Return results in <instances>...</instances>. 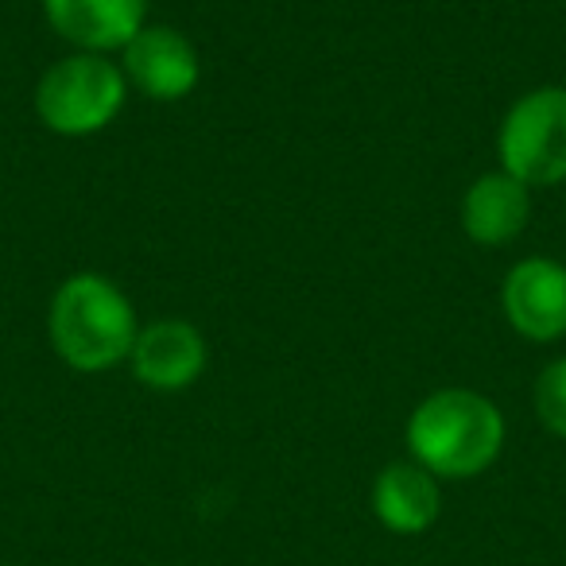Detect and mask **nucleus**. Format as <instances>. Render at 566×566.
Instances as JSON below:
<instances>
[{"mask_svg":"<svg viewBox=\"0 0 566 566\" xmlns=\"http://www.w3.org/2000/svg\"><path fill=\"white\" fill-rule=\"evenodd\" d=\"M496 156L527 190L566 182V90L539 86L516 97L496 133Z\"/></svg>","mask_w":566,"mask_h":566,"instance_id":"4","label":"nucleus"},{"mask_svg":"<svg viewBox=\"0 0 566 566\" xmlns=\"http://www.w3.org/2000/svg\"><path fill=\"white\" fill-rule=\"evenodd\" d=\"M206 357L210 354L198 326L182 318H159L140 326L128 365H133V377L151 392H182L202 377Z\"/></svg>","mask_w":566,"mask_h":566,"instance_id":"7","label":"nucleus"},{"mask_svg":"<svg viewBox=\"0 0 566 566\" xmlns=\"http://www.w3.org/2000/svg\"><path fill=\"white\" fill-rule=\"evenodd\" d=\"M128 97V78L120 63L94 51H74L43 71L35 82V113L55 136L78 140L117 120Z\"/></svg>","mask_w":566,"mask_h":566,"instance_id":"3","label":"nucleus"},{"mask_svg":"<svg viewBox=\"0 0 566 566\" xmlns=\"http://www.w3.org/2000/svg\"><path fill=\"white\" fill-rule=\"evenodd\" d=\"M411 462L439 481H465L485 473L504 450V416L485 392L439 388L423 396L408 419Z\"/></svg>","mask_w":566,"mask_h":566,"instance_id":"2","label":"nucleus"},{"mask_svg":"<svg viewBox=\"0 0 566 566\" xmlns=\"http://www.w3.org/2000/svg\"><path fill=\"white\" fill-rule=\"evenodd\" d=\"M439 512V478L419 462H388L373 481V516L392 535H423Z\"/></svg>","mask_w":566,"mask_h":566,"instance_id":"10","label":"nucleus"},{"mask_svg":"<svg viewBox=\"0 0 566 566\" xmlns=\"http://www.w3.org/2000/svg\"><path fill=\"white\" fill-rule=\"evenodd\" d=\"M43 17L74 51L113 55L148 24V0H43Z\"/></svg>","mask_w":566,"mask_h":566,"instance_id":"8","label":"nucleus"},{"mask_svg":"<svg viewBox=\"0 0 566 566\" xmlns=\"http://www.w3.org/2000/svg\"><path fill=\"white\" fill-rule=\"evenodd\" d=\"M501 311L520 338L558 342L566 334V264L551 256L512 264L501 283Z\"/></svg>","mask_w":566,"mask_h":566,"instance_id":"6","label":"nucleus"},{"mask_svg":"<svg viewBox=\"0 0 566 566\" xmlns=\"http://www.w3.org/2000/svg\"><path fill=\"white\" fill-rule=\"evenodd\" d=\"M120 71L148 102H182L202 78L198 48L171 24H144L120 51Z\"/></svg>","mask_w":566,"mask_h":566,"instance_id":"5","label":"nucleus"},{"mask_svg":"<svg viewBox=\"0 0 566 566\" xmlns=\"http://www.w3.org/2000/svg\"><path fill=\"white\" fill-rule=\"evenodd\" d=\"M532 403H535L539 423L547 427L555 439H566V357H555V361L535 377Z\"/></svg>","mask_w":566,"mask_h":566,"instance_id":"11","label":"nucleus"},{"mask_svg":"<svg viewBox=\"0 0 566 566\" xmlns=\"http://www.w3.org/2000/svg\"><path fill=\"white\" fill-rule=\"evenodd\" d=\"M462 229L481 249H501L516 241L532 221V190L509 171H489L462 195Z\"/></svg>","mask_w":566,"mask_h":566,"instance_id":"9","label":"nucleus"},{"mask_svg":"<svg viewBox=\"0 0 566 566\" xmlns=\"http://www.w3.org/2000/svg\"><path fill=\"white\" fill-rule=\"evenodd\" d=\"M48 334L66 369L109 373L128 361L140 323L133 300L109 275L78 272L59 283L51 295Z\"/></svg>","mask_w":566,"mask_h":566,"instance_id":"1","label":"nucleus"}]
</instances>
